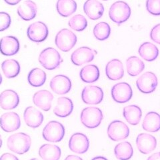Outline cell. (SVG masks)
Returning <instances> with one entry per match:
<instances>
[{"mask_svg":"<svg viewBox=\"0 0 160 160\" xmlns=\"http://www.w3.org/2000/svg\"><path fill=\"white\" fill-rule=\"evenodd\" d=\"M31 138L24 133L12 135L8 139V148L14 153L22 155L28 152L31 147Z\"/></svg>","mask_w":160,"mask_h":160,"instance_id":"cell-1","label":"cell"},{"mask_svg":"<svg viewBox=\"0 0 160 160\" xmlns=\"http://www.w3.org/2000/svg\"><path fill=\"white\" fill-rule=\"evenodd\" d=\"M39 62L44 68L53 70L60 66L63 62V59L56 49L48 48L40 53Z\"/></svg>","mask_w":160,"mask_h":160,"instance_id":"cell-2","label":"cell"},{"mask_svg":"<svg viewBox=\"0 0 160 160\" xmlns=\"http://www.w3.org/2000/svg\"><path fill=\"white\" fill-rule=\"evenodd\" d=\"M81 122L85 126L89 129L98 127L103 119L102 110L96 107H89L82 110Z\"/></svg>","mask_w":160,"mask_h":160,"instance_id":"cell-3","label":"cell"},{"mask_svg":"<svg viewBox=\"0 0 160 160\" xmlns=\"http://www.w3.org/2000/svg\"><path fill=\"white\" fill-rule=\"evenodd\" d=\"M131 15V9L128 4L122 1L115 2L109 11L110 19L115 23L120 25L126 22Z\"/></svg>","mask_w":160,"mask_h":160,"instance_id":"cell-4","label":"cell"},{"mask_svg":"<svg viewBox=\"0 0 160 160\" xmlns=\"http://www.w3.org/2000/svg\"><path fill=\"white\" fill-rule=\"evenodd\" d=\"M65 135V128L63 125L56 121L49 122L43 128L42 136L48 142H59Z\"/></svg>","mask_w":160,"mask_h":160,"instance_id":"cell-5","label":"cell"},{"mask_svg":"<svg viewBox=\"0 0 160 160\" xmlns=\"http://www.w3.org/2000/svg\"><path fill=\"white\" fill-rule=\"evenodd\" d=\"M76 43L77 37L76 34L68 29L60 30L56 37V46L64 52L70 51Z\"/></svg>","mask_w":160,"mask_h":160,"instance_id":"cell-6","label":"cell"},{"mask_svg":"<svg viewBox=\"0 0 160 160\" xmlns=\"http://www.w3.org/2000/svg\"><path fill=\"white\" fill-rule=\"evenodd\" d=\"M109 139L118 142L126 139L129 135V129L127 125L122 121L116 120L110 123L108 128Z\"/></svg>","mask_w":160,"mask_h":160,"instance_id":"cell-7","label":"cell"},{"mask_svg":"<svg viewBox=\"0 0 160 160\" xmlns=\"http://www.w3.org/2000/svg\"><path fill=\"white\" fill-rule=\"evenodd\" d=\"M158 78L155 73L148 72L140 76L136 82L137 87L143 93H152L158 86Z\"/></svg>","mask_w":160,"mask_h":160,"instance_id":"cell-8","label":"cell"},{"mask_svg":"<svg viewBox=\"0 0 160 160\" xmlns=\"http://www.w3.org/2000/svg\"><path fill=\"white\" fill-rule=\"evenodd\" d=\"M132 89L128 83H117L112 89V98L118 103H126L132 99Z\"/></svg>","mask_w":160,"mask_h":160,"instance_id":"cell-9","label":"cell"},{"mask_svg":"<svg viewBox=\"0 0 160 160\" xmlns=\"http://www.w3.org/2000/svg\"><path fill=\"white\" fill-rule=\"evenodd\" d=\"M30 40L36 43H41L48 36V29L46 24L42 22H37L30 25L27 31Z\"/></svg>","mask_w":160,"mask_h":160,"instance_id":"cell-10","label":"cell"},{"mask_svg":"<svg viewBox=\"0 0 160 160\" xmlns=\"http://www.w3.org/2000/svg\"><path fill=\"white\" fill-rule=\"evenodd\" d=\"M83 102L89 105H97L101 103L103 99V92L101 88L89 86L84 88L82 93Z\"/></svg>","mask_w":160,"mask_h":160,"instance_id":"cell-11","label":"cell"},{"mask_svg":"<svg viewBox=\"0 0 160 160\" xmlns=\"http://www.w3.org/2000/svg\"><path fill=\"white\" fill-rule=\"evenodd\" d=\"M21 126L19 115L15 112L3 113L0 118V127L4 132L10 133L16 131Z\"/></svg>","mask_w":160,"mask_h":160,"instance_id":"cell-12","label":"cell"},{"mask_svg":"<svg viewBox=\"0 0 160 160\" xmlns=\"http://www.w3.org/2000/svg\"><path fill=\"white\" fill-rule=\"evenodd\" d=\"M69 147L72 152L82 154L86 153L88 150L89 141L86 135L82 133H76L70 138Z\"/></svg>","mask_w":160,"mask_h":160,"instance_id":"cell-13","label":"cell"},{"mask_svg":"<svg viewBox=\"0 0 160 160\" xmlns=\"http://www.w3.org/2000/svg\"><path fill=\"white\" fill-rule=\"evenodd\" d=\"M97 52L88 47H82L77 49L72 54L71 60L76 66H82L83 64L93 61Z\"/></svg>","mask_w":160,"mask_h":160,"instance_id":"cell-14","label":"cell"},{"mask_svg":"<svg viewBox=\"0 0 160 160\" xmlns=\"http://www.w3.org/2000/svg\"><path fill=\"white\" fill-rule=\"evenodd\" d=\"M72 82L66 76L58 75L52 78L50 82V88L52 91L59 95L68 93L72 89Z\"/></svg>","mask_w":160,"mask_h":160,"instance_id":"cell-15","label":"cell"},{"mask_svg":"<svg viewBox=\"0 0 160 160\" xmlns=\"http://www.w3.org/2000/svg\"><path fill=\"white\" fill-rule=\"evenodd\" d=\"M136 144L140 152L148 154L156 149L157 140L156 138L150 134L140 133L137 137Z\"/></svg>","mask_w":160,"mask_h":160,"instance_id":"cell-16","label":"cell"},{"mask_svg":"<svg viewBox=\"0 0 160 160\" xmlns=\"http://www.w3.org/2000/svg\"><path fill=\"white\" fill-rule=\"evenodd\" d=\"M23 118L27 126L32 128L39 127L43 121L42 113L32 106L28 107L25 110Z\"/></svg>","mask_w":160,"mask_h":160,"instance_id":"cell-17","label":"cell"},{"mask_svg":"<svg viewBox=\"0 0 160 160\" xmlns=\"http://www.w3.org/2000/svg\"><path fill=\"white\" fill-rule=\"evenodd\" d=\"M19 50V42L16 37L6 36L0 40V52L4 56H13Z\"/></svg>","mask_w":160,"mask_h":160,"instance_id":"cell-18","label":"cell"},{"mask_svg":"<svg viewBox=\"0 0 160 160\" xmlns=\"http://www.w3.org/2000/svg\"><path fill=\"white\" fill-rule=\"evenodd\" d=\"M19 103V96L13 90H5L0 94V106L5 110L16 108L18 106Z\"/></svg>","mask_w":160,"mask_h":160,"instance_id":"cell-19","label":"cell"},{"mask_svg":"<svg viewBox=\"0 0 160 160\" xmlns=\"http://www.w3.org/2000/svg\"><path fill=\"white\" fill-rule=\"evenodd\" d=\"M53 99V94L48 90H40L35 93L33 97L34 104L45 112H48L51 109Z\"/></svg>","mask_w":160,"mask_h":160,"instance_id":"cell-20","label":"cell"},{"mask_svg":"<svg viewBox=\"0 0 160 160\" xmlns=\"http://www.w3.org/2000/svg\"><path fill=\"white\" fill-rule=\"evenodd\" d=\"M83 10L89 19L97 20L103 16L104 7L98 0H87L84 3Z\"/></svg>","mask_w":160,"mask_h":160,"instance_id":"cell-21","label":"cell"},{"mask_svg":"<svg viewBox=\"0 0 160 160\" xmlns=\"http://www.w3.org/2000/svg\"><path fill=\"white\" fill-rule=\"evenodd\" d=\"M107 77L113 81L122 79L124 76V69L122 62L118 59H113L109 62L106 68Z\"/></svg>","mask_w":160,"mask_h":160,"instance_id":"cell-22","label":"cell"},{"mask_svg":"<svg viewBox=\"0 0 160 160\" xmlns=\"http://www.w3.org/2000/svg\"><path fill=\"white\" fill-rule=\"evenodd\" d=\"M37 5L32 0H26L18 8L19 16L25 21H30L34 19L37 15Z\"/></svg>","mask_w":160,"mask_h":160,"instance_id":"cell-23","label":"cell"},{"mask_svg":"<svg viewBox=\"0 0 160 160\" xmlns=\"http://www.w3.org/2000/svg\"><path fill=\"white\" fill-rule=\"evenodd\" d=\"M73 104L71 99L66 97L59 98L58 104L53 109L54 114L59 118H66L73 112Z\"/></svg>","mask_w":160,"mask_h":160,"instance_id":"cell-24","label":"cell"},{"mask_svg":"<svg viewBox=\"0 0 160 160\" xmlns=\"http://www.w3.org/2000/svg\"><path fill=\"white\" fill-rule=\"evenodd\" d=\"M39 155L43 160H59L62 151L56 145L44 144L40 147Z\"/></svg>","mask_w":160,"mask_h":160,"instance_id":"cell-25","label":"cell"},{"mask_svg":"<svg viewBox=\"0 0 160 160\" xmlns=\"http://www.w3.org/2000/svg\"><path fill=\"white\" fill-rule=\"evenodd\" d=\"M143 129L149 132H157L160 129V115L151 112L147 113L143 122Z\"/></svg>","mask_w":160,"mask_h":160,"instance_id":"cell-26","label":"cell"},{"mask_svg":"<svg viewBox=\"0 0 160 160\" xmlns=\"http://www.w3.org/2000/svg\"><path fill=\"white\" fill-rule=\"evenodd\" d=\"M139 54L143 59L148 62H152L156 59L159 56V49L154 44L149 42H145L140 46Z\"/></svg>","mask_w":160,"mask_h":160,"instance_id":"cell-27","label":"cell"},{"mask_svg":"<svg viewBox=\"0 0 160 160\" xmlns=\"http://www.w3.org/2000/svg\"><path fill=\"white\" fill-rule=\"evenodd\" d=\"M123 114V117L129 124L136 126L140 122L142 113L139 107L132 105L124 108Z\"/></svg>","mask_w":160,"mask_h":160,"instance_id":"cell-28","label":"cell"},{"mask_svg":"<svg viewBox=\"0 0 160 160\" xmlns=\"http://www.w3.org/2000/svg\"><path fill=\"white\" fill-rule=\"evenodd\" d=\"M79 76L83 82L93 83L98 81L99 78V70L95 65H88L81 69Z\"/></svg>","mask_w":160,"mask_h":160,"instance_id":"cell-29","label":"cell"},{"mask_svg":"<svg viewBox=\"0 0 160 160\" xmlns=\"http://www.w3.org/2000/svg\"><path fill=\"white\" fill-rule=\"evenodd\" d=\"M56 8L60 16L69 17L76 12L77 3L74 0H58Z\"/></svg>","mask_w":160,"mask_h":160,"instance_id":"cell-30","label":"cell"},{"mask_svg":"<svg viewBox=\"0 0 160 160\" xmlns=\"http://www.w3.org/2000/svg\"><path fill=\"white\" fill-rule=\"evenodd\" d=\"M2 69L8 78H13L18 76L20 72V65L16 60L9 59L5 60L2 63Z\"/></svg>","mask_w":160,"mask_h":160,"instance_id":"cell-31","label":"cell"},{"mask_svg":"<svg viewBox=\"0 0 160 160\" xmlns=\"http://www.w3.org/2000/svg\"><path fill=\"white\" fill-rule=\"evenodd\" d=\"M126 67L130 76H137L141 73L145 68V64L142 59L136 56L129 58L126 61Z\"/></svg>","mask_w":160,"mask_h":160,"instance_id":"cell-32","label":"cell"},{"mask_svg":"<svg viewBox=\"0 0 160 160\" xmlns=\"http://www.w3.org/2000/svg\"><path fill=\"white\" fill-rule=\"evenodd\" d=\"M116 157L119 160H129L133 154L132 146L128 142H124L118 144L114 149Z\"/></svg>","mask_w":160,"mask_h":160,"instance_id":"cell-33","label":"cell"},{"mask_svg":"<svg viewBox=\"0 0 160 160\" xmlns=\"http://www.w3.org/2000/svg\"><path fill=\"white\" fill-rule=\"evenodd\" d=\"M29 83L33 87H41L46 81V73L39 68L32 69L28 74Z\"/></svg>","mask_w":160,"mask_h":160,"instance_id":"cell-34","label":"cell"},{"mask_svg":"<svg viewBox=\"0 0 160 160\" xmlns=\"http://www.w3.org/2000/svg\"><path fill=\"white\" fill-rule=\"evenodd\" d=\"M110 33H111V28L109 25L106 22H100L94 27V36L100 41L107 39L109 37Z\"/></svg>","mask_w":160,"mask_h":160,"instance_id":"cell-35","label":"cell"},{"mask_svg":"<svg viewBox=\"0 0 160 160\" xmlns=\"http://www.w3.org/2000/svg\"><path fill=\"white\" fill-rule=\"evenodd\" d=\"M69 26L76 32H82L88 26L86 18L82 15L78 14L69 19Z\"/></svg>","mask_w":160,"mask_h":160,"instance_id":"cell-36","label":"cell"},{"mask_svg":"<svg viewBox=\"0 0 160 160\" xmlns=\"http://www.w3.org/2000/svg\"><path fill=\"white\" fill-rule=\"evenodd\" d=\"M146 8L152 15L160 16V0H147Z\"/></svg>","mask_w":160,"mask_h":160,"instance_id":"cell-37","label":"cell"},{"mask_svg":"<svg viewBox=\"0 0 160 160\" xmlns=\"http://www.w3.org/2000/svg\"><path fill=\"white\" fill-rule=\"evenodd\" d=\"M11 25V18L6 12H0V32H3L9 28Z\"/></svg>","mask_w":160,"mask_h":160,"instance_id":"cell-38","label":"cell"},{"mask_svg":"<svg viewBox=\"0 0 160 160\" xmlns=\"http://www.w3.org/2000/svg\"><path fill=\"white\" fill-rule=\"evenodd\" d=\"M150 37L154 42L160 44V23L153 28L150 33Z\"/></svg>","mask_w":160,"mask_h":160,"instance_id":"cell-39","label":"cell"},{"mask_svg":"<svg viewBox=\"0 0 160 160\" xmlns=\"http://www.w3.org/2000/svg\"><path fill=\"white\" fill-rule=\"evenodd\" d=\"M0 160H19V159L16 156H14V155L9 153H3L2 156L0 157Z\"/></svg>","mask_w":160,"mask_h":160,"instance_id":"cell-40","label":"cell"},{"mask_svg":"<svg viewBox=\"0 0 160 160\" xmlns=\"http://www.w3.org/2000/svg\"><path fill=\"white\" fill-rule=\"evenodd\" d=\"M148 160H160V152H157L152 155L148 158Z\"/></svg>","mask_w":160,"mask_h":160,"instance_id":"cell-41","label":"cell"},{"mask_svg":"<svg viewBox=\"0 0 160 160\" xmlns=\"http://www.w3.org/2000/svg\"><path fill=\"white\" fill-rule=\"evenodd\" d=\"M4 1L10 6H16L21 2V0H4Z\"/></svg>","mask_w":160,"mask_h":160,"instance_id":"cell-42","label":"cell"},{"mask_svg":"<svg viewBox=\"0 0 160 160\" xmlns=\"http://www.w3.org/2000/svg\"><path fill=\"white\" fill-rule=\"evenodd\" d=\"M64 160H83V159L79 156L71 155V156H68Z\"/></svg>","mask_w":160,"mask_h":160,"instance_id":"cell-43","label":"cell"},{"mask_svg":"<svg viewBox=\"0 0 160 160\" xmlns=\"http://www.w3.org/2000/svg\"><path fill=\"white\" fill-rule=\"evenodd\" d=\"M92 160H108V159H106V158H104V157L98 156V157H96V158H93Z\"/></svg>","mask_w":160,"mask_h":160,"instance_id":"cell-44","label":"cell"},{"mask_svg":"<svg viewBox=\"0 0 160 160\" xmlns=\"http://www.w3.org/2000/svg\"><path fill=\"white\" fill-rule=\"evenodd\" d=\"M2 143H3V142H2V136H1V135H0V148H2Z\"/></svg>","mask_w":160,"mask_h":160,"instance_id":"cell-45","label":"cell"},{"mask_svg":"<svg viewBox=\"0 0 160 160\" xmlns=\"http://www.w3.org/2000/svg\"><path fill=\"white\" fill-rule=\"evenodd\" d=\"M2 81H3V79H2V76L1 73H0V85L2 84Z\"/></svg>","mask_w":160,"mask_h":160,"instance_id":"cell-46","label":"cell"},{"mask_svg":"<svg viewBox=\"0 0 160 160\" xmlns=\"http://www.w3.org/2000/svg\"><path fill=\"white\" fill-rule=\"evenodd\" d=\"M30 160H39V159H38L36 158H33V159H30Z\"/></svg>","mask_w":160,"mask_h":160,"instance_id":"cell-47","label":"cell"},{"mask_svg":"<svg viewBox=\"0 0 160 160\" xmlns=\"http://www.w3.org/2000/svg\"><path fill=\"white\" fill-rule=\"evenodd\" d=\"M103 1H107V0H103Z\"/></svg>","mask_w":160,"mask_h":160,"instance_id":"cell-48","label":"cell"}]
</instances>
